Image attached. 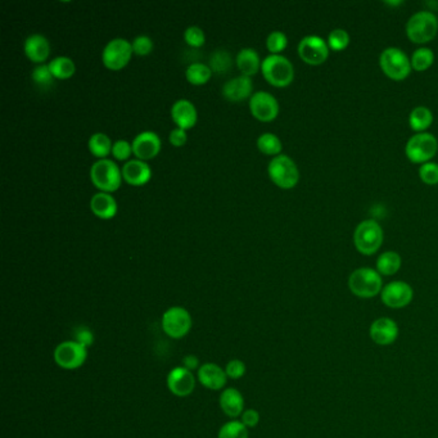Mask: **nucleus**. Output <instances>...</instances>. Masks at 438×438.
<instances>
[{
  "label": "nucleus",
  "instance_id": "nucleus-28",
  "mask_svg": "<svg viewBox=\"0 0 438 438\" xmlns=\"http://www.w3.org/2000/svg\"><path fill=\"white\" fill-rule=\"evenodd\" d=\"M48 66L55 79H61V80L71 77L76 71L75 62L70 57H66V55L55 57L48 64Z\"/></svg>",
  "mask_w": 438,
  "mask_h": 438
},
{
  "label": "nucleus",
  "instance_id": "nucleus-12",
  "mask_svg": "<svg viewBox=\"0 0 438 438\" xmlns=\"http://www.w3.org/2000/svg\"><path fill=\"white\" fill-rule=\"evenodd\" d=\"M298 55L303 62L312 66H319L324 64L328 58V43L318 35L302 37L298 44Z\"/></svg>",
  "mask_w": 438,
  "mask_h": 438
},
{
  "label": "nucleus",
  "instance_id": "nucleus-25",
  "mask_svg": "<svg viewBox=\"0 0 438 438\" xmlns=\"http://www.w3.org/2000/svg\"><path fill=\"white\" fill-rule=\"evenodd\" d=\"M261 64L260 55L254 48H243L238 52L237 67L242 75L248 77L254 76L261 68Z\"/></svg>",
  "mask_w": 438,
  "mask_h": 438
},
{
  "label": "nucleus",
  "instance_id": "nucleus-41",
  "mask_svg": "<svg viewBox=\"0 0 438 438\" xmlns=\"http://www.w3.org/2000/svg\"><path fill=\"white\" fill-rule=\"evenodd\" d=\"M133 153V146L131 143H128V140H124V139H119L113 143L112 146V155L119 160V161H125L128 160V157Z\"/></svg>",
  "mask_w": 438,
  "mask_h": 438
},
{
  "label": "nucleus",
  "instance_id": "nucleus-40",
  "mask_svg": "<svg viewBox=\"0 0 438 438\" xmlns=\"http://www.w3.org/2000/svg\"><path fill=\"white\" fill-rule=\"evenodd\" d=\"M133 52L137 55H148L153 50V40L148 35H139L131 41Z\"/></svg>",
  "mask_w": 438,
  "mask_h": 438
},
{
  "label": "nucleus",
  "instance_id": "nucleus-18",
  "mask_svg": "<svg viewBox=\"0 0 438 438\" xmlns=\"http://www.w3.org/2000/svg\"><path fill=\"white\" fill-rule=\"evenodd\" d=\"M254 84L251 77L240 75L230 79L222 86V95L230 102H242L252 97Z\"/></svg>",
  "mask_w": 438,
  "mask_h": 438
},
{
  "label": "nucleus",
  "instance_id": "nucleus-35",
  "mask_svg": "<svg viewBox=\"0 0 438 438\" xmlns=\"http://www.w3.org/2000/svg\"><path fill=\"white\" fill-rule=\"evenodd\" d=\"M31 79L41 88H49L55 82V76L50 73L48 64H37L31 73Z\"/></svg>",
  "mask_w": 438,
  "mask_h": 438
},
{
  "label": "nucleus",
  "instance_id": "nucleus-23",
  "mask_svg": "<svg viewBox=\"0 0 438 438\" xmlns=\"http://www.w3.org/2000/svg\"><path fill=\"white\" fill-rule=\"evenodd\" d=\"M91 210L97 218L110 220L117 213V202L110 193H95L91 200Z\"/></svg>",
  "mask_w": 438,
  "mask_h": 438
},
{
  "label": "nucleus",
  "instance_id": "nucleus-9",
  "mask_svg": "<svg viewBox=\"0 0 438 438\" xmlns=\"http://www.w3.org/2000/svg\"><path fill=\"white\" fill-rule=\"evenodd\" d=\"M164 334L173 339L184 338L192 329V316L189 311L180 306L170 307L164 311L161 320Z\"/></svg>",
  "mask_w": 438,
  "mask_h": 438
},
{
  "label": "nucleus",
  "instance_id": "nucleus-38",
  "mask_svg": "<svg viewBox=\"0 0 438 438\" xmlns=\"http://www.w3.org/2000/svg\"><path fill=\"white\" fill-rule=\"evenodd\" d=\"M184 40L188 46H193V48H200V46L204 44L206 41V35H204V31L198 26H191V28H187L185 32H184Z\"/></svg>",
  "mask_w": 438,
  "mask_h": 438
},
{
  "label": "nucleus",
  "instance_id": "nucleus-46",
  "mask_svg": "<svg viewBox=\"0 0 438 438\" xmlns=\"http://www.w3.org/2000/svg\"><path fill=\"white\" fill-rule=\"evenodd\" d=\"M183 366L185 369H188V370H196V369H200L201 365H200V360H198V357L194 356V355H187V356L183 359Z\"/></svg>",
  "mask_w": 438,
  "mask_h": 438
},
{
  "label": "nucleus",
  "instance_id": "nucleus-42",
  "mask_svg": "<svg viewBox=\"0 0 438 438\" xmlns=\"http://www.w3.org/2000/svg\"><path fill=\"white\" fill-rule=\"evenodd\" d=\"M73 333H75V339L73 341L79 342L82 346L89 348L94 343V334H93L92 330L88 327L80 325V327L75 329Z\"/></svg>",
  "mask_w": 438,
  "mask_h": 438
},
{
  "label": "nucleus",
  "instance_id": "nucleus-36",
  "mask_svg": "<svg viewBox=\"0 0 438 438\" xmlns=\"http://www.w3.org/2000/svg\"><path fill=\"white\" fill-rule=\"evenodd\" d=\"M350 44V35L343 28H334L330 31L328 37V46L330 49L339 52L343 50Z\"/></svg>",
  "mask_w": 438,
  "mask_h": 438
},
{
  "label": "nucleus",
  "instance_id": "nucleus-8",
  "mask_svg": "<svg viewBox=\"0 0 438 438\" xmlns=\"http://www.w3.org/2000/svg\"><path fill=\"white\" fill-rule=\"evenodd\" d=\"M438 151L437 137L429 133H417L408 140L405 153L414 164H426L432 160Z\"/></svg>",
  "mask_w": 438,
  "mask_h": 438
},
{
  "label": "nucleus",
  "instance_id": "nucleus-33",
  "mask_svg": "<svg viewBox=\"0 0 438 438\" xmlns=\"http://www.w3.org/2000/svg\"><path fill=\"white\" fill-rule=\"evenodd\" d=\"M218 438H248V428L239 420H230L220 428Z\"/></svg>",
  "mask_w": 438,
  "mask_h": 438
},
{
  "label": "nucleus",
  "instance_id": "nucleus-6",
  "mask_svg": "<svg viewBox=\"0 0 438 438\" xmlns=\"http://www.w3.org/2000/svg\"><path fill=\"white\" fill-rule=\"evenodd\" d=\"M354 243L363 255H373L383 243V229L375 220H364L355 229Z\"/></svg>",
  "mask_w": 438,
  "mask_h": 438
},
{
  "label": "nucleus",
  "instance_id": "nucleus-21",
  "mask_svg": "<svg viewBox=\"0 0 438 438\" xmlns=\"http://www.w3.org/2000/svg\"><path fill=\"white\" fill-rule=\"evenodd\" d=\"M171 119L178 125V128L188 130L197 124L198 113L192 102L188 99H179L171 107Z\"/></svg>",
  "mask_w": 438,
  "mask_h": 438
},
{
  "label": "nucleus",
  "instance_id": "nucleus-19",
  "mask_svg": "<svg viewBox=\"0 0 438 438\" xmlns=\"http://www.w3.org/2000/svg\"><path fill=\"white\" fill-rule=\"evenodd\" d=\"M121 171H122V179L130 185H135V187H140L148 183L152 176V170L149 164L139 158L128 161L122 166Z\"/></svg>",
  "mask_w": 438,
  "mask_h": 438
},
{
  "label": "nucleus",
  "instance_id": "nucleus-30",
  "mask_svg": "<svg viewBox=\"0 0 438 438\" xmlns=\"http://www.w3.org/2000/svg\"><path fill=\"white\" fill-rule=\"evenodd\" d=\"M212 75V70L210 66L201 64V62H194L187 67L185 77L192 85H203L209 82Z\"/></svg>",
  "mask_w": 438,
  "mask_h": 438
},
{
  "label": "nucleus",
  "instance_id": "nucleus-4",
  "mask_svg": "<svg viewBox=\"0 0 438 438\" xmlns=\"http://www.w3.org/2000/svg\"><path fill=\"white\" fill-rule=\"evenodd\" d=\"M438 19L429 10H419L411 16L406 23V35L412 43L424 44L436 37Z\"/></svg>",
  "mask_w": 438,
  "mask_h": 438
},
{
  "label": "nucleus",
  "instance_id": "nucleus-34",
  "mask_svg": "<svg viewBox=\"0 0 438 438\" xmlns=\"http://www.w3.org/2000/svg\"><path fill=\"white\" fill-rule=\"evenodd\" d=\"M231 66V57L228 50H215L210 57V68L215 73L228 71Z\"/></svg>",
  "mask_w": 438,
  "mask_h": 438
},
{
  "label": "nucleus",
  "instance_id": "nucleus-16",
  "mask_svg": "<svg viewBox=\"0 0 438 438\" xmlns=\"http://www.w3.org/2000/svg\"><path fill=\"white\" fill-rule=\"evenodd\" d=\"M133 153L139 160H151L160 153L161 151V139L155 131H142L131 142Z\"/></svg>",
  "mask_w": 438,
  "mask_h": 438
},
{
  "label": "nucleus",
  "instance_id": "nucleus-22",
  "mask_svg": "<svg viewBox=\"0 0 438 438\" xmlns=\"http://www.w3.org/2000/svg\"><path fill=\"white\" fill-rule=\"evenodd\" d=\"M25 55L35 64H43L50 55L49 40L41 34H31L23 44Z\"/></svg>",
  "mask_w": 438,
  "mask_h": 438
},
{
  "label": "nucleus",
  "instance_id": "nucleus-43",
  "mask_svg": "<svg viewBox=\"0 0 438 438\" xmlns=\"http://www.w3.org/2000/svg\"><path fill=\"white\" fill-rule=\"evenodd\" d=\"M225 372L228 378L231 379H240L243 375L246 374V364L242 360L234 359L229 361L228 365L225 368Z\"/></svg>",
  "mask_w": 438,
  "mask_h": 438
},
{
  "label": "nucleus",
  "instance_id": "nucleus-20",
  "mask_svg": "<svg viewBox=\"0 0 438 438\" xmlns=\"http://www.w3.org/2000/svg\"><path fill=\"white\" fill-rule=\"evenodd\" d=\"M198 381L203 387L212 391H219L225 387L228 375L227 372L218 364L206 363L198 369Z\"/></svg>",
  "mask_w": 438,
  "mask_h": 438
},
{
  "label": "nucleus",
  "instance_id": "nucleus-10",
  "mask_svg": "<svg viewBox=\"0 0 438 438\" xmlns=\"http://www.w3.org/2000/svg\"><path fill=\"white\" fill-rule=\"evenodd\" d=\"M88 359V348L76 341H66L55 347V361L57 365L66 370L82 368Z\"/></svg>",
  "mask_w": 438,
  "mask_h": 438
},
{
  "label": "nucleus",
  "instance_id": "nucleus-37",
  "mask_svg": "<svg viewBox=\"0 0 438 438\" xmlns=\"http://www.w3.org/2000/svg\"><path fill=\"white\" fill-rule=\"evenodd\" d=\"M288 44V37L282 31H273L266 39V46L272 55H279Z\"/></svg>",
  "mask_w": 438,
  "mask_h": 438
},
{
  "label": "nucleus",
  "instance_id": "nucleus-29",
  "mask_svg": "<svg viewBox=\"0 0 438 438\" xmlns=\"http://www.w3.org/2000/svg\"><path fill=\"white\" fill-rule=\"evenodd\" d=\"M432 122H433L432 111L424 106L415 107L409 115V124L411 128L415 130L417 133H424V130H427Z\"/></svg>",
  "mask_w": 438,
  "mask_h": 438
},
{
  "label": "nucleus",
  "instance_id": "nucleus-7",
  "mask_svg": "<svg viewBox=\"0 0 438 438\" xmlns=\"http://www.w3.org/2000/svg\"><path fill=\"white\" fill-rule=\"evenodd\" d=\"M379 64L383 73L393 80H403L409 76L411 61L406 53L396 46L385 48L379 57Z\"/></svg>",
  "mask_w": 438,
  "mask_h": 438
},
{
  "label": "nucleus",
  "instance_id": "nucleus-3",
  "mask_svg": "<svg viewBox=\"0 0 438 438\" xmlns=\"http://www.w3.org/2000/svg\"><path fill=\"white\" fill-rule=\"evenodd\" d=\"M261 71L267 82L276 88L288 86L294 77L292 62L282 55H267L261 64Z\"/></svg>",
  "mask_w": 438,
  "mask_h": 438
},
{
  "label": "nucleus",
  "instance_id": "nucleus-5",
  "mask_svg": "<svg viewBox=\"0 0 438 438\" xmlns=\"http://www.w3.org/2000/svg\"><path fill=\"white\" fill-rule=\"evenodd\" d=\"M267 173L273 183L279 188L291 189L294 188L300 180V171L297 164H294L292 158L287 155H278L273 157V160L267 166Z\"/></svg>",
  "mask_w": 438,
  "mask_h": 438
},
{
  "label": "nucleus",
  "instance_id": "nucleus-39",
  "mask_svg": "<svg viewBox=\"0 0 438 438\" xmlns=\"http://www.w3.org/2000/svg\"><path fill=\"white\" fill-rule=\"evenodd\" d=\"M420 179L428 185L438 184V164L436 162H426L419 167Z\"/></svg>",
  "mask_w": 438,
  "mask_h": 438
},
{
  "label": "nucleus",
  "instance_id": "nucleus-17",
  "mask_svg": "<svg viewBox=\"0 0 438 438\" xmlns=\"http://www.w3.org/2000/svg\"><path fill=\"white\" fill-rule=\"evenodd\" d=\"M369 334L377 345L390 346L399 337V325L391 318H379L372 323Z\"/></svg>",
  "mask_w": 438,
  "mask_h": 438
},
{
  "label": "nucleus",
  "instance_id": "nucleus-32",
  "mask_svg": "<svg viewBox=\"0 0 438 438\" xmlns=\"http://www.w3.org/2000/svg\"><path fill=\"white\" fill-rule=\"evenodd\" d=\"M435 62V53L429 48L417 49L411 57V67L417 71H424Z\"/></svg>",
  "mask_w": 438,
  "mask_h": 438
},
{
  "label": "nucleus",
  "instance_id": "nucleus-45",
  "mask_svg": "<svg viewBox=\"0 0 438 438\" xmlns=\"http://www.w3.org/2000/svg\"><path fill=\"white\" fill-rule=\"evenodd\" d=\"M170 143L173 144V146H182L187 143V140H188V135H187V130H184V128H176L171 130V133H170Z\"/></svg>",
  "mask_w": 438,
  "mask_h": 438
},
{
  "label": "nucleus",
  "instance_id": "nucleus-31",
  "mask_svg": "<svg viewBox=\"0 0 438 438\" xmlns=\"http://www.w3.org/2000/svg\"><path fill=\"white\" fill-rule=\"evenodd\" d=\"M257 148L269 155H280L282 152V142L280 139L276 137L273 133H264L260 137H257Z\"/></svg>",
  "mask_w": 438,
  "mask_h": 438
},
{
  "label": "nucleus",
  "instance_id": "nucleus-1",
  "mask_svg": "<svg viewBox=\"0 0 438 438\" xmlns=\"http://www.w3.org/2000/svg\"><path fill=\"white\" fill-rule=\"evenodd\" d=\"M348 288L360 298H373L383 289L381 274L372 267H359L348 278Z\"/></svg>",
  "mask_w": 438,
  "mask_h": 438
},
{
  "label": "nucleus",
  "instance_id": "nucleus-14",
  "mask_svg": "<svg viewBox=\"0 0 438 438\" xmlns=\"http://www.w3.org/2000/svg\"><path fill=\"white\" fill-rule=\"evenodd\" d=\"M381 297H382V302L387 307L402 309V307H406L412 301L414 291L410 284L396 280L383 287Z\"/></svg>",
  "mask_w": 438,
  "mask_h": 438
},
{
  "label": "nucleus",
  "instance_id": "nucleus-26",
  "mask_svg": "<svg viewBox=\"0 0 438 438\" xmlns=\"http://www.w3.org/2000/svg\"><path fill=\"white\" fill-rule=\"evenodd\" d=\"M401 267V257L397 252L387 251L378 257L377 260V272L381 275L396 274Z\"/></svg>",
  "mask_w": 438,
  "mask_h": 438
},
{
  "label": "nucleus",
  "instance_id": "nucleus-24",
  "mask_svg": "<svg viewBox=\"0 0 438 438\" xmlns=\"http://www.w3.org/2000/svg\"><path fill=\"white\" fill-rule=\"evenodd\" d=\"M220 408L227 417L236 419L245 411V399L236 388H227L220 396Z\"/></svg>",
  "mask_w": 438,
  "mask_h": 438
},
{
  "label": "nucleus",
  "instance_id": "nucleus-13",
  "mask_svg": "<svg viewBox=\"0 0 438 438\" xmlns=\"http://www.w3.org/2000/svg\"><path fill=\"white\" fill-rule=\"evenodd\" d=\"M249 110L254 117L267 122L276 119L279 113V103L273 94L260 91L254 93L249 98Z\"/></svg>",
  "mask_w": 438,
  "mask_h": 438
},
{
  "label": "nucleus",
  "instance_id": "nucleus-11",
  "mask_svg": "<svg viewBox=\"0 0 438 438\" xmlns=\"http://www.w3.org/2000/svg\"><path fill=\"white\" fill-rule=\"evenodd\" d=\"M133 53V46L128 40L116 37L110 40L103 48L102 61L107 68L117 71L128 64Z\"/></svg>",
  "mask_w": 438,
  "mask_h": 438
},
{
  "label": "nucleus",
  "instance_id": "nucleus-2",
  "mask_svg": "<svg viewBox=\"0 0 438 438\" xmlns=\"http://www.w3.org/2000/svg\"><path fill=\"white\" fill-rule=\"evenodd\" d=\"M91 180L101 192H115L122 183V171L116 162L103 158L92 164Z\"/></svg>",
  "mask_w": 438,
  "mask_h": 438
},
{
  "label": "nucleus",
  "instance_id": "nucleus-27",
  "mask_svg": "<svg viewBox=\"0 0 438 438\" xmlns=\"http://www.w3.org/2000/svg\"><path fill=\"white\" fill-rule=\"evenodd\" d=\"M88 146H89V151L93 155L98 157L99 160H103V158H107V155L112 153L113 143L111 142L110 137L106 135L104 133H94L92 137H89Z\"/></svg>",
  "mask_w": 438,
  "mask_h": 438
},
{
  "label": "nucleus",
  "instance_id": "nucleus-15",
  "mask_svg": "<svg viewBox=\"0 0 438 438\" xmlns=\"http://www.w3.org/2000/svg\"><path fill=\"white\" fill-rule=\"evenodd\" d=\"M167 387L178 397H188L196 388V377L184 366L173 368L167 375Z\"/></svg>",
  "mask_w": 438,
  "mask_h": 438
},
{
  "label": "nucleus",
  "instance_id": "nucleus-44",
  "mask_svg": "<svg viewBox=\"0 0 438 438\" xmlns=\"http://www.w3.org/2000/svg\"><path fill=\"white\" fill-rule=\"evenodd\" d=\"M242 423L246 426L247 428H255L256 426L260 423V412L255 409H248L243 411Z\"/></svg>",
  "mask_w": 438,
  "mask_h": 438
}]
</instances>
